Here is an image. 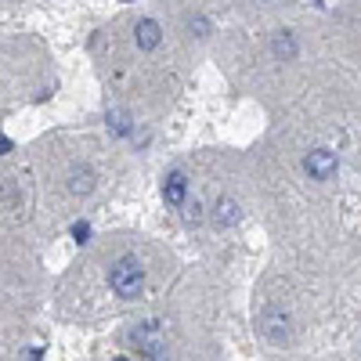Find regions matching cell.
Here are the masks:
<instances>
[{
  "instance_id": "cell-1",
  "label": "cell",
  "mask_w": 361,
  "mask_h": 361,
  "mask_svg": "<svg viewBox=\"0 0 361 361\" xmlns=\"http://www.w3.org/2000/svg\"><path fill=\"white\" fill-rule=\"evenodd\" d=\"M109 286L119 300H137L141 289H145V271L134 257H119L109 271Z\"/></svg>"
},
{
  "instance_id": "cell-2",
  "label": "cell",
  "mask_w": 361,
  "mask_h": 361,
  "mask_svg": "<svg viewBox=\"0 0 361 361\" xmlns=\"http://www.w3.org/2000/svg\"><path fill=\"white\" fill-rule=\"evenodd\" d=\"M336 166H340V159H336L333 148H314V152H307V159H304V170L314 180H329L336 173Z\"/></svg>"
},
{
  "instance_id": "cell-3",
  "label": "cell",
  "mask_w": 361,
  "mask_h": 361,
  "mask_svg": "<svg viewBox=\"0 0 361 361\" xmlns=\"http://www.w3.org/2000/svg\"><path fill=\"white\" fill-rule=\"evenodd\" d=\"M134 40H137V47H141V51H156V47H159V40H163L159 22H156V18H141V22L134 25Z\"/></svg>"
},
{
  "instance_id": "cell-4",
  "label": "cell",
  "mask_w": 361,
  "mask_h": 361,
  "mask_svg": "<svg viewBox=\"0 0 361 361\" xmlns=\"http://www.w3.org/2000/svg\"><path fill=\"white\" fill-rule=\"evenodd\" d=\"M185 195H188V177L180 173V170H173V173L163 180V199H166L170 206H180V202H185Z\"/></svg>"
},
{
  "instance_id": "cell-5",
  "label": "cell",
  "mask_w": 361,
  "mask_h": 361,
  "mask_svg": "<svg viewBox=\"0 0 361 361\" xmlns=\"http://www.w3.org/2000/svg\"><path fill=\"white\" fill-rule=\"evenodd\" d=\"M238 217H243L238 202H235V199H228V195H221V199H217V206H214V224H217V228H231Z\"/></svg>"
},
{
  "instance_id": "cell-6",
  "label": "cell",
  "mask_w": 361,
  "mask_h": 361,
  "mask_svg": "<svg viewBox=\"0 0 361 361\" xmlns=\"http://www.w3.org/2000/svg\"><path fill=\"white\" fill-rule=\"evenodd\" d=\"M271 51H275V58H282V62H293L296 58V40H293V33H275L271 37Z\"/></svg>"
},
{
  "instance_id": "cell-7",
  "label": "cell",
  "mask_w": 361,
  "mask_h": 361,
  "mask_svg": "<svg viewBox=\"0 0 361 361\" xmlns=\"http://www.w3.org/2000/svg\"><path fill=\"white\" fill-rule=\"evenodd\" d=\"M90 188H94V173H90L87 166L69 173V192H73V195H87Z\"/></svg>"
},
{
  "instance_id": "cell-8",
  "label": "cell",
  "mask_w": 361,
  "mask_h": 361,
  "mask_svg": "<svg viewBox=\"0 0 361 361\" xmlns=\"http://www.w3.org/2000/svg\"><path fill=\"white\" fill-rule=\"evenodd\" d=\"M109 127H112V134L127 137V134H130V112H123V109H112V112H109Z\"/></svg>"
},
{
  "instance_id": "cell-9",
  "label": "cell",
  "mask_w": 361,
  "mask_h": 361,
  "mask_svg": "<svg viewBox=\"0 0 361 361\" xmlns=\"http://www.w3.org/2000/svg\"><path fill=\"white\" fill-rule=\"evenodd\" d=\"M87 235H90V224H87V221L73 224V238H76V243H87Z\"/></svg>"
},
{
  "instance_id": "cell-10",
  "label": "cell",
  "mask_w": 361,
  "mask_h": 361,
  "mask_svg": "<svg viewBox=\"0 0 361 361\" xmlns=\"http://www.w3.org/2000/svg\"><path fill=\"white\" fill-rule=\"evenodd\" d=\"M188 221H192V224H199V221H202V206H199V202H192V206H188Z\"/></svg>"
},
{
  "instance_id": "cell-11",
  "label": "cell",
  "mask_w": 361,
  "mask_h": 361,
  "mask_svg": "<svg viewBox=\"0 0 361 361\" xmlns=\"http://www.w3.org/2000/svg\"><path fill=\"white\" fill-rule=\"evenodd\" d=\"M206 29H209L206 18H192V33H206Z\"/></svg>"
},
{
  "instance_id": "cell-12",
  "label": "cell",
  "mask_w": 361,
  "mask_h": 361,
  "mask_svg": "<svg viewBox=\"0 0 361 361\" xmlns=\"http://www.w3.org/2000/svg\"><path fill=\"white\" fill-rule=\"evenodd\" d=\"M8 152H11V141H8L4 134H0V156H8Z\"/></svg>"
},
{
  "instance_id": "cell-13",
  "label": "cell",
  "mask_w": 361,
  "mask_h": 361,
  "mask_svg": "<svg viewBox=\"0 0 361 361\" xmlns=\"http://www.w3.org/2000/svg\"><path fill=\"white\" fill-rule=\"evenodd\" d=\"M119 361H123V357H119Z\"/></svg>"
}]
</instances>
